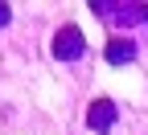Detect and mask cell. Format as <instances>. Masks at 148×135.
Listing matches in <instances>:
<instances>
[{"instance_id":"cell-3","label":"cell","mask_w":148,"mask_h":135,"mask_svg":"<svg viewBox=\"0 0 148 135\" xmlns=\"http://www.w3.org/2000/svg\"><path fill=\"white\" fill-rule=\"evenodd\" d=\"M103 57H107L111 66H127V62L136 57V41H132V37H119V33H115V37H107Z\"/></svg>"},{"instance_id":"cell-1","label":"cell","mask_w":148,"mask_h":135,"mask_svg":"<svg viewBox=\"0 0 148 135\" xmlns=\"http://www.w3.org/2000/svg\"><path fill=\"white\" fill-rule=\"evenodd\" d=\"M53 57L58 62H78V57L86 53V37H82V29L78 25H62L58 33H53Z\"/></svg>"},{"instance_id":"cell-6","label":"cell","mask_w":148,"mask_h":135,"mask_svg":"<svg viewBox=\"0 0 148 135\" xmlns=\"http://www.w3.org/2000/svg\"><path fill=\"white\" fill-rule=\"evenodd\" d=\"M140 16H144V21H148V4H140Z\"/></svg>"},{"instance_id":"cell-2","label":"cell","mask_w":148,"mask_h":135,"mask_svg":"<svg viewBox=\"0 0 148 135\" xmlns=\"http://www.w3.org/2000/svg\"><path fill=\"white\" fill-rule=\"evenodd\" d=\"M115 119H119V111H115L111 98H95V102L86 107V127H90V131H111Z\"/></svg>"},{"instance_id":"cell-5","label":"cell","mask_w":148,"mask_h":135,"mask_svg":"<svg viewBox=\"0 0 148 135\" xmlns=\"http://www.w3.org/2000/svg\"><path fill=\"white\" fill-rule=\"evenodd\" d=\"M8 21H12V8H8V4H0V29H4Z\"/></svg>"},{"instance_id":"cell-4","label":"cell","mask_w":148,"mask_h":135,"mask_svg":"<svg viewBox=\"0 0 148 135\" xmlns=\"http://www.w3.org/2000/svg\"><path fill=\"white\" fill-rule=\"evenodd\" d=\"M95 16L115 21V25H127L132 16H140V8H132V4H95Z\"/></svg>"}]
</instances>
